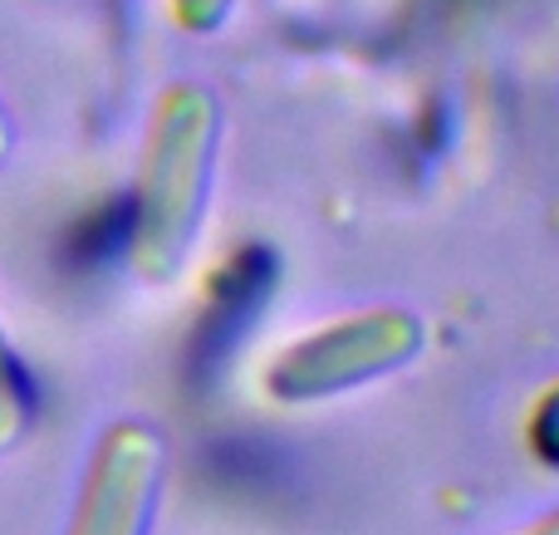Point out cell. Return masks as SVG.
<instances>
[{
  "label": "cell",
  "mask_w": 559,
  "mask_h": 535,
  "mask_svg": "<svg viewBox=\"0 0 559 535\" xmlns=\"http://www.w3.org/2000/svg\"><path fill=\"white\" fill-rule=\"evenodd\" d=\"M271 275H275L271 255H265L261 246H241V251L206 281V305H202V320H197V359L216 364L241 340L251 314H261Z\"/></svg>",
  "instance_id": "4"
},
{
  "label": "cell",
  "mask_w": 559,
  "mask_h": 535,
  "mask_svg": "<svg viewBox=\"0 0 559 535\" xmlns=\"http://www.w3.org/2000/svg\"><path fill=\"white\" fill-rule=\"evenodd\" d=\"M525 438H531V452L540 462L559 467V379L545 383L540 399L531 403V418H525Z\"/></svg>",
  "instance_id": "6"
},
{
  "label": "cell",
  "mask_w": 559,
  "mask_h": 535,
  "mask_svg": "<svg viewBox=\"0 0 559 535\" xmlns=\"http://www.w3.org/2000/svg\"><path fill=\"white\" fill-rule=\"evenodd\" d=\"M0 153H5V114H0Z\"/></svg>",
  "instance_id": "8"
},
{
  "label": "cell",
  "mask_w": 559,
  "mask_h": 535,
  "mask_svg": "<svg viewBox=\"0 0 559 535\" xmlns=\"http://www.w3.org/2000/svg\"><path fill=\"white\" fill-rule=\"evenodd\" d=\"M25 413H29L25 379H20L15 354H10L5 340H0V448H10V442L25 432Z\"/></svg>",
  "instance_id": "5"
},
{
  "label": "cell",
  "mask_w": 559,
  "mask_h": 535,
  "mask_svg": "<svg viewBox=\"0 0 559 535\" xmlns=\"http://www.w3.org/2000/svg\"><path fill=\"white\" fill-rule=\"evenodd\" d=\"M521 535H559V511H550V516H540L531 531H521Z\"/></svg>",
  "instance_id": "7"
},
{
  "label": "cell",
  "mask_w": 559,
  "mask_h": 535,
  "mask_svg": "<svg viewBox=\"0 0 559 535\" xmlns=\"http://www.w3.org/2000/svg\"><path fill=\"white\" fill-rule=\"evenodd\" d=\"M163 462L167 452L153 423H114L88 457L69 535H147L157 511Z\"/></svg>",
  "instance_id": "3"
},
{
  "label": "cell",
  "mask_w": 559,
  "mask_h": 535,
  "mask_svg": "<svg viewBox=\"0 0 559 535\" xmlns=\"http://www.w3.org/2000/svg\"><path fill=\"white\" fill-rule=\"evenodd\" d=\"M216 114L197 88H173L153 118L143 173L128 206V261L143 281L167 285L187 265L212 187Z\"/></svg>",
  "instance_id": "1"
},
{
  "label": "cell",
  "mask_w": 559,
  "mask_h": 535,
  "mask_svg": "<svg viewBox=\"0 0 559 535\" xmlns=\"http://www.w3.org/2000/svg\"><path fill=\"white\" fill-rule=\"evenodd\" d=\"M423 349V320L397 305H368V310L338 314L329 324H314L309 334L289 340L265 364L261 389L265 399L285 403H319L338 399L348 389H364L373 379H388Z\"/></svg>",
  "instance_id": "2"
}]
</instances>
